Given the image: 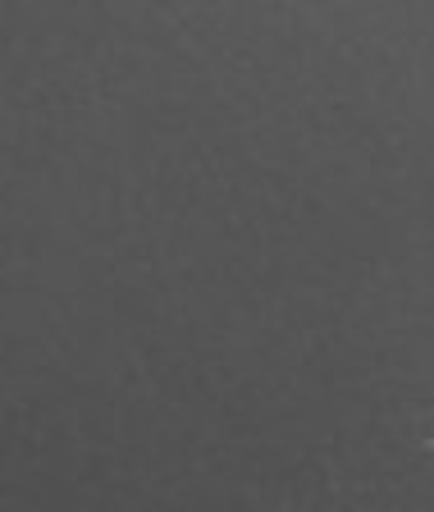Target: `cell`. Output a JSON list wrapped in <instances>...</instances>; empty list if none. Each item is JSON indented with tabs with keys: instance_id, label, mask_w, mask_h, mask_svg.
Returning a JSON list of instances; mask_svg holds the SVG:
<instances>
[{
	"instance_id": "1",
	"label": "cell",
	"mask_w": 434,
	"mask_h": 512,
	"mask_svg": "<svg viewBox=\"0 0 434 512\" xmlns=\"http://www.w3.org/2000/svg\"><path fill=\"white\" fill-rule=\"evenodd\" d=\"M430 444H434V439H430Z\"/></svg>"
}]
</instances>
